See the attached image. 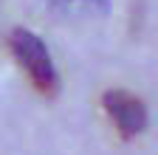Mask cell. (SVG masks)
<instances>
[{"instance_id": "1", "label": "cell", "mask_w": 158, "mask_h": 155, "mask_svg": "<svg viewBox=\"0 0 158 155\" xmlns=\"http://www.w3.org/2000/svg\"><path fill=\"white\" fill-rule=\"evenodd\" d=\"M11 51L20 59V65L31 73L37 90L45 96H54L59 88V73L54 68V59H51L45 43L28 28H14L11 31Z\"/></svg>"}, {"instance_id": "2", "label": "cell", "mask_w": 158, "mask_h": 155, "mask_svg": "<svg viewBox=\"0 0 158 155\" xmlns=\"http://www.w3.org/2000/svg\"><path fill=\"white\" fill-rule=\"evenodd\" d=\"M105 110L124 138H135L138 133L147 130V107L138 96H133L127 90H107Z\"/></svg>"}, {"instance_id": "3", "label": "cell", "mask_w": 158, "mask_h": 155, "mask_svg": "<svg viewBox=\"0 0 158 155\" xmlns=\"http://www.w3.org/2000/svg\"><path fill=\"white\" fill-rule=\"evenodd\" d=\"M56 9L62 11H105L107 9V0H56Z\"/></svg>"}]
</instances>
